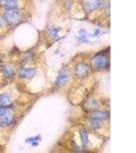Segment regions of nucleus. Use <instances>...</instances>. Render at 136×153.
Masks as SVG:
<instances>
[{"mask_svg": "<svg viewBox=\"0 0 136 153\" xmlns=\"http://www.w3.org/2000/svg\"><path fill=\"white\" fill-rule=\"evenodd\" d=\"M13 120L12 113L10 110L5 108H0V125L3 126H8Z\"/></svg>", "mask_w": 136, "mask_h": 153, "instance_id": "1", "label": "nucleus"}, {"mask_svg": "<svg viewBox=\"0 0 136 153\" xmlns=\"http://www.w3.org/2000/svg\"><path fill=\"white\" fill-rule=\"evenodd\" d=\"M93 66L97 68L105 67L108 64V58L104 55H97L92 59Z\"/></svg>", "mask_w": 136, "mask_h": 153, "instance_id": "2", "label": "nucleus"}, {"mask_svg": "<svg viewBox=\"0 0 136 153\" xmlns=\"http://www.w3.org/2000/svg\"><path fill=\"white\" fill-rule=\"evenodd\" d=\"M6 17L8 21L11 24H15L20 20V15L16 10L11 9L6 13Z\"/></svg>", "mask_w": 136, "mask_h": 153, "instance_id": "3", "label": "nucleus"}, {"mask_svg": "<svg viewBox=\"0 0 136 153\" xmlns=\"http://www.w3.org/2000/svg\"><path fill=\"white\" fill-rule=\"evenodd\" d=\"M89 71V68L84 64H81L78 66L76 70L77 76L80 77H84L87 75Z\"/></svg>", "mask_w": 136, "mask_h": 153, "instance_id": "4", "label": "nucleus"}, {"mask_svg": "<svg viewBox=\"0 0 136 153\" xmlns=\"http://www.w3.org/2000/svg\"><path fill=\"white\" fill-rule=\"evenodd\" d=\"M101 4L100 0H86L84 5L87 10H93L95 9Z\"/></svg>", "mask_w": 136, "mask_h": 153, "instance_id": "5", "label": "nucleus"}, {"mask_svg": "<svg viewBox=\"0 0 136 153\" xmlns=\"http://www.w3.org/2000/svg\"><path fill=\"white\" fill-rule=\"evenodd\" d=\"M36 73V71L33 68H25L20 71V76L22 79L30 78Z\"/></svg>", "mask_w": 136, "mask_h": 153, "instance_id": "6", "label": "nucleus"}, {"mask_svg": "<svg viewBox=\"0 0 136 153\" xmlns=\"http://www.w3.org/2000/svg\"><path fill=\"white\" fill-rule=\"evenodd\" d=\"M69 80V76L65 74H62L59 75L56 80L57 85L59 86H62L65 85Z\"/></svg>", "mask_w": 136, "mask_h": 153, "instance_id": "7", "label": "nucleus"}, {"mask_svg": "<svg viewBox=\"0 0 136 153\" xmlns=\"http://www.w3.org/2000/svg\"><path fill=\"white\" fill-rule=\"evenodd\" d=\"M92 117L93 119H96L97 120L101 119H105L108 117V113L102 111H96L93 113L92 115Z\"/></svg>", "mask_w": 136, "mask_h": 153, "instance_id": "8", "label": "nucleus"}, {"mask_svg": "<svg viewBox=\"0 0 136 153\" xmlns=\"http://www.w3.org/2000/svg\"><path fill=\"white\" fill-rule=\"evenodd\" d=\"M2 72L6 78L11 79L14 76V71L12 69L8 66H4L2 68Z\"/></svg>", "mask_w": 136, "mask_h": 153, "instance_id": "9", "label": "nucleus"}, {"mask_svg": "<svg viewBox=\"0 0 136 153\" xmlns=\"http://www.w3.org/2000/svg\"><path fill=\"white\" fill-rule=\"evenodd\" d=\"M1 3L5 6L13 7L17 5V0H1Z\"/></svg>", "mask_w": 136, "mask_h": 153, "instance_id": "10", "label": "nucleus"}, {"mask_svg": "<svg viewBox=\"0 0 136 153\" xmlns=\"http://www.w3.org/2000/svg\"><path fill=\"white\" fill-rule=\"evenodd\" d=\"M10 104V100L8 97L3 95L0 98V105L2 106H7Z\"/></svg>", "mask_w": 136, "mask_h": 153, "instance_id": "11", "label": "nucleus"}, {"mask_svg": "<svg viewBox=\"0 0 136 153\" xmlns=\"http://www.w3.org/2000/svg\"><path fill=\"white\" fill-rule=\"evenodd\" d=\"M81 137L82 144L84 146H85L88 142V137H87V133L85 130H82L81 131Z\"/></svg>", "mask_w": 136, "mask_h": 153, "instance_id": "12", "label": "nucleus"}, {"mask_svg": "<svg viewBox=\"0 0 136 153\" xmlns=\"http://www.w3.org/2000/svg\"><path fill=\"white\" fill-rule=\"evenodd\" d=\"M99 120L96 119H92V120H91L90 124L93 127H96L100 125V122Z\"/></svg>", "mask_w": 136, "mask_h": 153, "instance_id": "13", "label": "nucleus"}, {"mask_svg": "<svg viewBox=\"0 0 136 153\" xmlns=\"http://www.w3.org/2000/svg\"><path fill=\"white\" fill-rule=\"evenodd\" d=\"M6 21L3 17H0V27H2L5 25Z\"/></svg>", "mask_w": 136, "mask_h": 153, "instance_id": "14", "label": "nucleus"}]
</instances>
